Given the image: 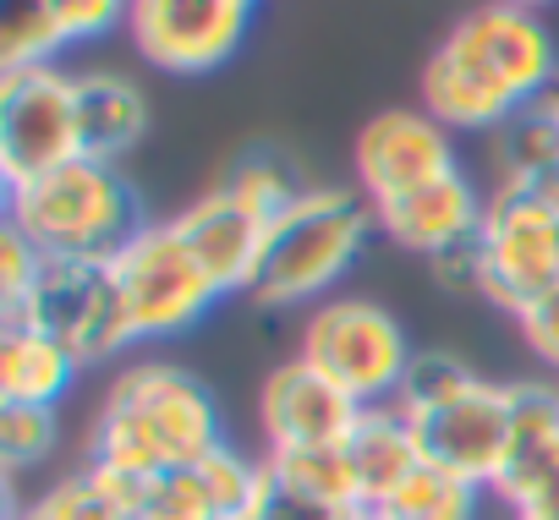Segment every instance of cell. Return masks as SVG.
Instances as JSON below:
<instances>
[{"mask_svg":"<svg viewBox=\"0 0 559 520\" xmlns=\"http://www.w3.org/2000/svg\"><path fill=\"white\" fill-rule=\"evenodd\" d=\"M559 88V45L543 12L483 0L423 66V110L450 132H499L515 110Z\"/></svg>","mask_w":559,"mask_h":520,"instance_id":"6da1fadb","label":"cell"},{"mask_svg":"<svg viewBox=\"0 0 559 520\" xmlns=\"http://www.w3.org/2000/svg\"><path fill=\"white\" fill-rule=\"evenodd\" d=\"M219 444H225V422H219V400L209 395V384L159 356L116 367L88 422V465L127 476V482L198 465Z\"/></svg>","mask_w":559,"mask_h":520,"instance_id":"7a4b0ae2","label":"cell"},{"mask_svg":"<svg viewBox=\"0 0 559 520\" xmlns=\"http://www.w3.org/2000/svg\"><path fill=\"white\" fill-rule=\"evenodd\" d=\"M373 235H379L373 203L357 186L308 181L286 208L269 219L258 269H252L241 297H252L269 313L319 307L357 269V257L368 252Z\"/></svg>","mask_w":559,"mask_h":520,"instance_id":"3957f363","label":"cell"},{"mask_svg":"<svg viewBox=\"0 0 559 520\" xmlns=\"http://www.w3.org/2000/svg\"><path fill=\"white\" fill-rule=\"evenodd\" d=\"M7 219L45 252V257H110L148 225L143 192L127 181L121 165L72 159L28 186L7 192Z\"/></svg>","mask_w":559,"mask_h":520,"instance_id":"277c9868","label":"cell"},{"mask_svg":"<svg viewBox=\"0 0 559 520\" xmlns=\"http://www.w3.org/2000/svg\"><path fill=\"white\" fill-rule=\"evenodd\" d=\"M297 356L313 362L357 406H395L417 351H412L401 318L384 302H373V297H330V302L308 307Z\"/></svg>","mask_w":559,"mask_h":520,"instance_id":"5b68a950","label":"cell"},{"mask_svg":"<svg viewBox=\"0 0 559 520\" xmlns=\"http://www.w3.org/2000/svg\"><path fill=\"white\" fill-rule=\"evenodd\" d=\"M116 286H121L127 324H132L138 346L176 340V335L198 329L225 302V291L209 280V269L198 264V252L181 241V230L170 219H148L116 252Z\"/></svg>","mask_w":559,"mask_h":520,"instance_id":"8992f818","label":"cell"},{"mask_svg":"<svg viewBox=\"0 0 559 520\" xmlns=\"http://www.w3.org/2000/svg\"><path fill=\"white\" fill-rule=\"evenodd\" d=\"M0 324L45 329L50 340H61L83 362V373L110 367L138 346L132 324H127L121 286H116V257L110 264H99V257H45V275L28 291V302L17 313H7Z\"/></svg>","mask_w":559,"mask_h":520,"instance_id":"52a82bcc","label":"cell"},{"mask_svg":"<svg viewBox=\"0 0 559 520\" xmlns=\"http://www.w3.org/2000/svg\"><path fill=\"white\" fill-rule=\"evenodd\" d=\"M477 252H483V302L515 318L532 297H543L559 280V203L532 186L493 181Z\"/></svg>","mask_w":559,"mask_h":520,"instance_id":"ba28073f","label":"cell"},{"mask_svg":"<svg viewBox=\"0 0 559 520\" xmlns=\"http://www.w3.org/2000/svg\"><path fill=\"white\" fill-rule=\"evenodd\" d=\"M72 159H83L78 72H67L61 61L0 72V181H7V192Z\"/></svg>","mask_w":559,"mask_h":520,"instance_id":"9c48e42d","label":"cell"},{"mask_svg":"<svg viewBox=\"0 0 559 520\" xmlns=\"http://www.w3.org/2000/svg\"><path fill=\"white\" fill-rule=\"evenodd\" d=\"M258 7L263 0H132L127 34L154 72L209 77L241 50Z\"/></svg>","mask_w":559,"mask_h":520,"instance_id":"30bf717a","label":"cell"},{"mask_svg":"<svg viewBox=\"0 0 559 520\" xmlns=\"http://www.w3.org/2000/svg\"><path fill=\"white\" fill-rule=\"evenodd\" d=\"M461 170V154H455V132L439 126L423 105H395V110H379L357 126L352 137V176H357V192L368 203L379 197H401L412 186H428L439 176Z\"/></svg>","mask_w":559,"mask_h":520,"instance_id":"8fae6325","label":"cell"},{"mask_svg":"<svg viewBox=\"0 0 559 520\" xmlns=\"http://www.w3.org/2000/svg\"><path fill=\"white\" fill-rule=\"evenodd\" d=\"M362 406L352 395H341L313 362L286 356L280 367H269L263 389H258V427L269 455L286 449H335L352 438Z\"/></svg>","mask_w":559,"mask_h":520,"instance_id":"7c38bea8","label":"cell"},{"mask_svg":"<svg viewBox=\"0 0 559 520\" xmlns=\"http://www.w3.org/2000/svg\"><path fill=\"white\" fill-rule=\"evenodd\" d=\"M412 427H417L423 460H433L444 471H461V476H472L493 493V482L504 471V455H510V384L483 378L477 389H466L461 400L417 416Z\"/></svg>","mask_w":559,"mask_h":520,"instance_id":"4fadbf2b","label":"cell"},{"mask_svg":"<svg viewBox=\"0 0 559 520\" xmlns=\"http://www.w3.org/2000/svg\"><path fill=\"white\" fill-rule=\"evenodd\" d=\"M483 208H488V192L466 170H450V176H439L428 186H412L401 197H379L373 203V225L395 246H406V252H417V257L433 264V257L477 241Z\"/></svg>","mask_w":559,"mask_h":520,"instance_id":"5bb4252c","label":"cell"},{"mask_svg":"<svg viewBox=\"0 0 559 520\" xmlns=\"http://www.w3.org/2000/svg\"><path fill=\"white\" fill-rule=\"evenodd\" d=\"M170 225L181 230V241L198 252V264L209 269V280L225 297L247 291V280L258 269V252H263V230H269V219L247 197H236L225 181H214L187 208H176Z\"/></svg>","mask_w":559,"mask_h":520,"instance_id":"9a60e30c","label":"cell"},{"mask_svg":"<svg viewBox=\"0 0 559 520\" xmlns=\"http://www.w3.org/2000/svg\"><path fill=\"white\" fill-rule=\"evenodd\" d=\"M78 132H83V159L121 165L143 137H148V94L127 72L88 66L78 72Z\"/></svg>","mask_w":559,"mask_h":520,"instance_id":"2e32d148","label":"cell"},{"mask_svg":"<svg viewBox=\"0 0 559 520\" xmlns=\"http://www.w3.org/2000/svg\"><path fill=\"white\" fill-rule=\"evenodd\" d=\"M83 362L50 340L45 329L28 324H0V406H50L61 411V400L78 389Z\"/></svg>","mask_w":559,"mask_h":520,"instance_id":"e0dca14e","label":"cell"},{"mask_svg":"<svg viewBox=\"0 0 559 520\" xmlns=\"http://www.w3.org/2000/svg\"><path fill=\"white\" fill-rule=\"evenodd\" d=\"M346 460L362 482V498L384 504L423 465V444H417V427L395 406H362V416L346 438Z\"/></svg>","mask_w":559,"mask_h":520,"instance_id":"ac0fdd59","label":"cell"},{"mask_svg":"<svg viewBox=\"0 0 559 520\" xmlns=\"http://www.w3.org/2000/svg\"><path fill=\"white\" fill-rule=\"evenodd\" d=\"M132 493H138V482L110 476L99 465H78L34 498H17V487L7 476V520H138Z\"/></svg>","mask_w":559,"mask_h":520,"instance_id":"d6986e66","label":"cell"},{"mask_svg":"<svg viewBox=\"0 0 559 520\" xmlns=\"http://www.w3.org/2000/svg\"><path fill=\"white\" fill-rule=\"evenodd\" d=\"M488 159H493V181L532 186L559 203V116H554V105L537 99V105L515 110L488 137Z\"/></svg>","mask_w":559,"mask_h":520,"instance_id":"ffe728a7","label":"cell"},{"mask_svg":"<svg viewBox=\"0 0 559 520\" xmlns=\"http://www.w3.org/2000/svg\"><path fill=\"white\" fill-rule=\"evenodd\" d=\"M269 476H274V493L292 498L302 509H324V515H357L368 509L362 498V482L346 460V444L335 449H286V455H269Z\"/></svg>","mask_w":559,"mask_h":520,"instance_id":"44dd1931","label":"cell"},{"mask_svg":"<svg viewBox=\"0 0 559 520\" xmlns=\"http://www.w3.org/2000/svg\"><path fill=\"white\" fill-rule=\"evenodd\" d=\"M483 493H488L483 482L423 460L379 509H390V515H401V520H477V515H483Z\"/></svg>","mask_w":559,"mask_h":520,"instance_id":"7402d4cb","label":"cell"},{"mask_svg":"<svg viewBox=\"0 0 559 520\" xmlns=\"http://www.w3.org/2000/svg\"><path fill=\"white\" fill-rule=\"evenodd\" d=\"M67 50L72 45L50 0H0V72L50 66Z\"/></svg>","mask_w":559,"mask_h":520,"instance_id":"603a6c76","label":"cell"},{"mask_svg":"<svg viewBox=\"0 0 559 520\" xmlns=\"http://www.w3.org/2000/svg\"><path fill=\"white\" fill-rule=\"evenodd\" d=\"M477 384H483V373H477L466 356H455V351H417L412 367H406V384H401V395H395V411L417 422V416H428V411L461 400V395L477 389Z\"/></svg>","mask_w":559,"mask_h":520,"instance_id":"cb8c5ba5","label":"cell"},{"mask_svg":"<svg viewBox=\"0 0 559 520\" xmlns=\"http://www.w3.org/2000/svg\"><path fill=\"white\" fill-rule=\"evenodd\" d=\"M198 476H203V487H209V498H214V509L225 520H236L241 509H252V504H263L274 493L269 460H252L236 444H219L209 460H198Z\"/></svg>","mask_w":559,"mask_h":520,"instance_id":"d4e9b609","label":"cell"},{"mask_svg":"<svg viewBox=\"0 0 559 520\" xmlns=\"http://www.w3.org/2000/svg\"><path fill=\"white\" fill-rule=\"evenodd\" d=\"M61 444V411L50 406H0V465L17 482L23 471L45 465Z\"/></svg>","mask_w":559,"mask_h":520,"instance_id":"484cf974","label":"cell"},{"mask_svg":"<svg viewBox=\"0 0 559 520\" xmlns=\"http://www.w3.org/2000/svg\"><path fill=\"white\" fill-rule=\"evenodd\" d=\"M219 181H225L236 197H247L263 219H274L280 208H286V203L308 186V181L297 176V165H292L286 154H274V148H252V154H241Z\"/></svg>","mask_w":559,"mask_h":520,"instance_id":"4316f807","label":"cell"},{"mask_svg":"<svg viewBox=\"0 0 559 520\" xmlns=\"http://www.w3.org/2000/svg\"><path fill=\"white\" fill-rule=\"evenodd\" d=\"M132 509L138 520H225L198 476V465H181V471H159L148 482H138L132 493Z\"/></svg>","mask_w":559,"mask_h":520,"instance_id":"83f0119b","label":"cell"},{"mask_svg":"<svg viewBox=\"0 0 559 520\" xmlns=\"http://www.w3.org/2000/svg\"><path fill=\"white\" fill-rule=\"evenodd\" d=\"M39 275H45V252L7 219V225H0V318L17 313L28 302V291L39 286Z\"/></svg>","mask_w":559,"mask_h":520,"instance_id":"f1b7e54d","label":"cell"},{"mask_svg":"<svg viewBox=\"0 0 559 520\" xmlns=\"http://www.w3.org/2000/svg\"><path fill=\"white\" fill-rule=\"evenodd\" d=\"M493 498H504V509L515 520H559V449H548L537 465H526Z\"/></svg>","mask_w":559,"mask_h":520,"instance_id":"f546056e","label":"cell"},{"mask_svg":"<svg viewBox=\"0 0 559 520\" xmlns=\"http://www.w3.org/2000/svg\"><path fill=\"white\" fill-rule=\"evenodd\" d=\"M515 335L548 373H559V280L515 313Z\"/></svg>","mask_w":559,"mask_h":520,"instance_id":"4dcf8cb0","label":"cell"},{"mask_svg":"<svg viewBox=\"0 0 559 520\" xmlns=\"http://www.w3.org/2000/svg\"><path fill=\"white\" fill-rule=\"evenodd\" d=\"M50 7L67 28V45H94V39L127 28L132 0H50Z\"/></svg>","mask_w":559,"mask_h":520,"instance_id":"1f68e13d","label":"cell"},{"mask_svg":"<svg viewBox=\"0 0 559 520\" xmlns=\"http://www.w3.org/2000/svg\"><path fill=\"white\" fill-rule=\"evenodd\" d=\"M428 269H433V286L439 291H450V297H483V252H477V241L433 257Z\"/></svg>","mask_w":559,"mask_h":520,"instance_id":"d6a6232c","label":"cell"},{"mask_svg":"<svg viewBox=\"0 0 559 520\" xmlns=\"http://www.w3.org/2000/svg\"><path fill=\"white\" fill-rule=\"evenodd\" d=\"M236 520H357V515H324V509H302V504H292V498H280V493H269L263 504L241 509Z\"/></svg>","mask_w":559,"mask_h":520,"instance_id":"836d02e7","label":"cell"},{"mask_svg":"<svg viewBox=\"0 0 559 520\" xmlns=\"http://www.w3.org/2000/svg\"><path fill=\"white\" fill-rule=\"evenodd\" d=\"M357 520H401V515H390V509H379V504H368V509H357Z\"/></svg>","mask_w":559,"mask_h":520,"instance_id":"e575fe53","label":"cell"},{"mask_svg":"<svg viewBox=\"0 0 559 520\" xmlns=\"http://www.w3.org/2000/svg\"><path fill=\"white\" fill-rule=\"evenodd\" d=\"M510 7H526V12H543V7H554V0H510Z\"/></svg>","mask_w":559,"mask_h":520,"instance_id":"d590c367","label":"cell"},{"mask_svg":"<svg viewBox=\"0 0 559 520\" xmlns=\"http://www.w3.org/2000/svg\"><path fill=\"white\" fill-rule=\"evenodd\" d=\"M548 105H554V116H559V88H554V94H548Z\"/></svg>","mask_w":559,"mask_h":520,"instance_id":"8d00e7d4","label":"cell"}]
</instances>
